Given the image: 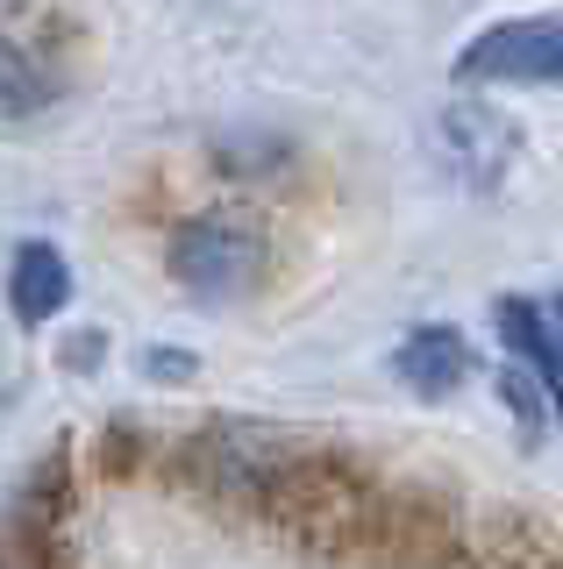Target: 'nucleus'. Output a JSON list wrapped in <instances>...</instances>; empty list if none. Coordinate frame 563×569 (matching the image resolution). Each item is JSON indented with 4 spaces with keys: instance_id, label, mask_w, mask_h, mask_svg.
I'll use <instances>...</instances> for the list:
<instances>
[{
    "instance_id": "obj_1",
    "label": "nucleus",
    "mask_w": 563,
    "mask_h": 569,
    "mask_svg": "<svg viewBox=\"0 0 563 569\" xmlns=\"http://www.w3.org/2000/svg\"><path fill=\"white\" fill-rule=\"evenodd\" d=\"M264 271H271V242L250 213H192V221L171 228V278L200 307L250 299Z\"/></svg>"
},
{
    "instance_id": "obj_2",
    "label": "nucleus",
    "mask_w": 563,
    "mask_h": 569,
    "mask_svg": "<svg viewBox=\"0 0 563 569\" xmlns=\"http://www.w3.org/2000/svg\"><path fill=\"white\" fill-rule=\"evenodd\" d=\"M65 79L72 71L58 50V14H0V114H43L65 93Z\"/></svg>"
},
{
    "instance_id": "obj_3",
    "label": "nucleus",
    "mask_w": 563,
    "mask_h": 569,
    "mask_svg": "<svg viewBox=\"0 0 563 569\" xmlns=\"http://www.w3.org/2000/svg\"><path fill=\"white\" fill-rule=\"evenodd\" d=\"M464 79H550L563 86V29L556 22H506L485 29L478 43L456 58Z\"/></svg>"
},
{
    "instance_id": "obj_4",
    "label": "nucleus",
    "mask_w": 563,
    "mask_h": 569,
    "mask_svg": "<svg viewBox=\"0 0 563 569\" xmlns=\"http://www.w3.org/2000/svg\"><path fill=\"white\" fill-rule=\"evenodd\" d=\"M65 299H72V271H65V257L50 242H22L8 263V307L22 328H43V320L65 313Z\"/></svg>"
},
{
    "instance_id": "obj_5",
    "label": "nucleus",
    "mask_w": 563,
    "mask_h": 569,
    "mask_svg": "<svg viewBox=\"0 0 563 569\" xmlns=\"http://www.w3.org/2000/svg\"><path fill=\"white\" fill-rule=\"evenodd\" d=\"M500 335H506V349L535 370V385L550 391V406L563 413V342L550 335L542 307H527V299H500Z\"/></svg>"
},
{
    "instance_id": "obj_6",
    "label": "nucleus",
    "mask_w": 563,
    "mask_h": 569,
    "mask_svg": "<svg viewBox=\"0 0 563 569\" xmlns=\"http://www.w3.org/2000/svg\"><path fill=\"white\" fill-rule=\"evenodd\" d=\"M393 370H399L414 391H450V385L471 370V349L456 342V328H414L407 342H399Z\"/></svg>"
},
{
    "instance_id": "obj_7",
    "label": "nucleus",
    "mask_w": 563,
    "mask_h": 569,
    "mask_svg": "<svg viewBox=\"0 0 563 569\" xmlns=\"http://www.w3.org/2000/svg\"><path fill=\"white\" fill-rule=\"evenodd\" d=\"M443 136H450L456 164H471L478 178H492L506 157H514V129H506L500 114H485V107H450V114H443Z\"/></svg>"
},
{
    "instance_id": "obj_8",
    "label": "nucleus",
    "mask_w": 563,
    "mask_h": 569,
    "mask_svg": "<svg viewBox=\"0 0 563 569\" xmlns=\"http://www.w3.org/2000/svg\"><path fill=\"white\" fill-rule=\"evenodd\" d=\"M14 506H22V527L58 520V512H65V449H50V456H43V470L22 485V498H14Z\"/></svg>"
},
{
    "instance_id": "obj_9",
    "label": "nucleus",
    "mask_w": 563,
    "mask_h": 569,
    "mask_svg": "<svg viewBox=\"0 0 563 569\" xmlns=\"http://www.w3.org/2000/svg\"><path fill=\"white\" fill-rule=\"evenodd\" d=\"M500 399L514 406L527 427L542 420V385H535V370H527V363H506V370H500Z\"/></svg>"
},
{
    "instance_id": "obj_10",
    "label": "nucleus",
    "mask_w": 563,
    "mask_h": 569,
    "mask_svg": "<svg viewBox=\"0 0 563 569\" xmlns=\"http://www.w3.org/2000/svg\"><path fill=\"white\" fill-rule=\"evenodd\" d=\"M550 320H556V328H550V335H563V299H556V307H550Z\"/></svg>"
}]
</instances>
